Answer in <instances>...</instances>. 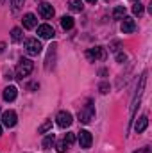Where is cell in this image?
<instances>
[{
  "instance_id": "d4e9b609",
  "label": "cell",
  "mask_w": 152,
  "mask_h": 153,
  "mask_svg": "<svg viewBox=\"0 0 152 153\" xmlns=\"http://www.w3.org/2000/svg\"><path fill=\"white\" fill-rule=\"evenodd\" d=\"M116 61H118V62L125 61V53H116Z\"/></svg>"
},
{
  "instance_id": "30bf717a",
  "label": "cell",
  "mask_w": 152,
  "mask_h": 153,
  "mask_svg": "<svg viewBox=\"0 0 152 153\" xmlns=\"http://www.w3.org/2000/svg\"><path fill=\"white\" fill-rule=\"evenodd\" d=\"M123 22H122V32L123 34H132L134 30H136V23H134V20L132 18H122Z\"/></svg>"
},
{
  "instance_id": "4316f807",
  "label": "cell",
  "mask_w": 152,
  "mask_h": 153,
  "mask_svg": "<svg viewBox=\"0 0 152 153\" xmlns=\"http://www.w3.org/2000/svg\"><path fill=\"white\" fill-rule=\"evenodd\" d=\"M86 2H90V4H95V2H97V0H86Z\"/></svg>"
},
{
  "instance_id": "3957f363",
  "label": "cell",
  "mask_w": 152,
  "mask_h": 153,
  "mask_svg": "<svg viewBox=\"0 0 152 153\" xmlns=\"http://www.w3.org/2000/svg\"><path fill=\"white\" fill-rule=\"evenodd\" d=\"M86 57H88L91 62H95V61H102V59H106V50H104L102 46L90 48V50L86 52Z\"/></svg>"
},
{
  "instance_id": "ac0fdd59",
  "label": "cell",
  "mask_w": 152,
  "mask_h": 153,
  "mask_svg": "<svg viewBox=\"0 0 152 153\" xmlns=\"http://www.w3.org/2000/svg\"><path fill=\"white\" fill-rule=\"evenodd\" d=\"M123 16H125V7H123V5L114 7V11H113V18L114 20H122Z\"/></svg>"
},
{
  "instance_id": "9a60e30c",
  "label": "cell",
  "mask_w": 152,
  "mask_h": 153,
  "mask_svg": "<svg viewBox=\"0 0 152 153\" xmlns=\"http://www.w3.org/2000/svg\"><path fill=\"white\" fill-rule=\"evenodd\" d=\"M61 27H63L65 30L74 29V18H72V16H63V18H61Z\"/></svg>"
},
{
  "instance_id": "f1b7e54d",
  "label": "cell",
  "mask_w": 152,
  "mask_h": 153,
  "mask_svg": "<svg viewBox=\"0 0 152 153\" xmlns=\"http://www.w3.org/2000/svg\"><path fill=\"white\" fill-rule=\"evenodd\" d=\"M2 2H4V0H0V4H2Z\"/></svg>"
},
{
  "instance_id": "ffe728a7",
  "label": "cell",
  "mask_w": 152,
  "mask_h": 153,
  "mask_svg": "<svg viewBox=\"0 0 152 153\" xmlns=\"http://www.w3.org/2000/svg\"><path fill=\"white\" fill-rule=\"evenodd\" d=\"M23 2H25V0H11V5H13V13H18V11H20V7L23 5Z\"/></svg>"
},
{
  "instance_id": "8992f818",
  "label": "cell",
  "mask_w": 152,
  "mask_h": 153,
  "mask_svg": "<svg viewBox=\"0 0 152 153\" xmlns=\"http://www.w3.org/2000/svg\"><path fill=\"white\" fill-rule=\"evenodd\" d=\"M57 125L61 126V128H68L70 125H72V121H74V117H72V114L70 112H66V111H61L59 114H57Z\"/></svg>"
},
{
  "instance_id": "7402d4cb",
  "label": "cell",
  "mask_w": 152,
  "mask_h": 153,
  "mask_svg": "<svg viewBox=\"0 0 152 153\" xmlns=\"http://www.w3.org/2000/svg\"><path fill=\"white\" fill-rule=\"evenodd\" d=\"M132 13H134L136 16H141V14H143V5H141V4L138 2V4H136V5L132 7Z\"/></svg>"
},
{
  "instance_id": "52a82bcc",
  "label": "cell",
  "mask_w": 152,
  "mask_h": 153,
  "mask_svg": "<svg viewBox=\"0 0 152 153\" xmlns=\"http://www.w3.org/2000/svg\"><path fill=\"white\" fill-rule=\"evenodd\" d=\"M16 112L14 111H5L4 114H2V123H4V126H7V128H13L14 125H16Z\"/></svg>"
},
{
  "instance_id": "83f0119b",
  "label": "cell",
  "mask_w": 152,
  "mask_h": 153,
  "mask_svg": "<svg viewBox=\"0 0 152 153\" xmlns=\"http://www.w3.org/2000/svg\"><path fill=\"white\" fill-rule=\"evenodd\" d=\"M0 135H2V125H0Z\"/></svg>"
},
{
  "instance_id": "7a4b0ae2",
  "label": "cell",
  "mask_w": 152,
  "mask_h": 153,
  "mask_svg": "<svg viewBox=\"0 0 152 153\" xmlns=\"http://www.w3.org/2000/svg\"><path fill=\"white\" fill-rule=\"evenodd\" d=\"M93 117H95V109H93V103H91V102H88V103H86V105L79 111V121L86 125V123H90Z\"/></svg>"
},
{
  "instance_id": "7c38bea8",
  "label": "cell",
  "mask_w": 152,
  "mask_h": 153,
  "mask_svg": "<svg viewBox=\"0 0 152 153\" xmlns=\"http://www.w3.org/2000/svg\"><path fill=\"white\" fill-rule=\"evenodd\" d=\"M36 25H38L36 16H34L32 13H27V14L23 16V27H25V29H34Z\"/></svg>"
},
{
  "instance_id": "8fae6325",
  "label": "cell",
  "mask_w": 152,
  "mask_h": 153,
  "mask_svg": "<svg viewBox=\"0 0 152 153\" xmlns=\"http://www.w3.org/2000/svg\"><path fill=\"white\" fill-rule=\"evenodd\" d=\"M16 94H18V89L14 85H7L4 89V100L5 102H14L16 100Z\"/></svg>"
},
{
  "instance_id": "484cf974",
  "label": "cell",
  "mask_w": 152,
  "mask_h": 153,
  "mask_svg": "<svg viewBox=\"0 0 152 153\" xmlns=\"http://www.w3.org/2000/svg\"><path fill=\"white\" fill-rule=\"evenodd\" d=\"M4 48H5V45H4V43H0V53L4 52Z\"/></svg>"
},
{
  "instance_id": "5bb4252c",
  "label": "cell",
  "mask_w": 152,
  "mask_h": 153,
  "mask_svg": "<svg viewBox=\"0 0 152 153\" xmlns=\"http://www.w3.org/2000/svg\"><path fill=\"white\" fill-rule=\"evenodd\" d=\"M54 143H56V135H54V134H48V135L43 139L41 146H43V150H50V148L54 146Z\"/></svg>"
},
{
  "instance_id": "d6986e66",
  "label": "cell",
  "mask_w": 152,
  "mask_h": 153,
  "mask_svg": "<svg viewBox=\"0 0 152 153\" xmlns=\"http://www.w3.org/2000/svg\"><path fill=\"white\" fill-rule=\"evenodd\" d=\"M50 128H52V121L48 119V121H45V123H43V125L39 126V128H38V132H39V134H47V132H48Z\"/></svg>"
},
{
  "instance_id": "2e32d148",
  "label": "cell",
  "mask_w": 152,
  "mask_h": 153,
  "mask_svg": "<svg viewBox=\"0 0 152 153\" xmlns=\"http://www.w3.org/2000/svg\"><path fill=\"white\" fill-rule=\"evenodd\" d=\"M68 7H70V11H74V13H81L84 5H82L81 0H70V2H68Z\"/></svg>"
},
{
  "instance_id": "277c9868",
  "label": "cell",
  "mask_w": 152,
  "mask_h": 153,
  "mask_svg": "<svg viewBox=\"0 0 152 153\" xmlns=\"http://www.w3.org/2000/svg\"><path fill=\"white\" fill-rule=\"evenodd\" d=\"M41 43H39L38 39L34 38H29L27 41H25V50H27V53L29 55H38L39 52H41Z\"/></svg>"
},
{
  "instance_id": "44dd1931",
  "label": "cell",
  "mask_w": 152,
  "mask_h": 153,
  "mask_svg": "<svg viewBox=\"0 0 152 153\" xmlns=\"http://www.w3.org/2000/svg\"><path fill=\"white\" fill-rule=\"evenodd\" d=\"M66 144H72V143H75V134L74 132H68L66 135H65V139H63Z\"/></svg>"
},
{
  "instance_id": "6da1fadb",
  "label": "cell",
  "mask_w": 152,
  "mask_h": 153,
  "mask_svg": "<svg viewBox=\"0 0 152 153\" xmlns=\"http://www.w3.org/2000/svg\"><path fill=\"white\" fill-rule=\"evenodd\" d=\"M32 70H34V62H32L31 59H22L20 64L16 66V78H25V76H29L32 73Z\"/></svg>"
},
{
  "instance_id": "4fadbf2b",
  "label": "cell",
  "mask_w": 152,
  "mask_h": 153,
  "mask_svg": "<svg viewBox=\"0 0 152 153\" xmlns=\"http://www.w3.org/2000/svg\"><path fill=\"white\" fill-rule=\"evenodd\" d=\"M149 126V117L147 116H141L138 121H136V125H134V130L138 132V134H141V132H145V128Z\"/></svg>"
},
{
  "instance_id": "e0dca14e",
  "label": "cell",
  "mask_w": 152,
  "mask_h": 153,
  "mask_svg": "<svg viewBox=\"0 0 152 153\" xmlns=\"http://www.w3.org/2000/svg\"><path fill=\"white\" fill-rule=\"evenodd\" d=\"M22 38H23V32H22V29L14 27V29L11 30V39H13L14 43H18V41H22Z\"/></svg>"
},
{
  "instance_id": "603a6c76",
  "label": "cell",
  "mask_w": 152,
  "mask_h": 153,
  "mask_svg": "<svg viewBox=\"0 0 152 153\" xmlns=\"http://www.w3.org/2000/svg\"><path fill=\"white\" fill-rule=\"evenodd\" d=\"M56 148H57V152H59V153H65V152H66V143H65V141H61V143H57V146H56Z\"/></svg>"
},
{
  "instance_id": "5b68a950",
  "label": "cell",
  "mask_w": 152,
  "mask_h": 153,
  "mask_svg": "<svg viewBox=\"0 0 152 153\" xmlns=\"http://www.w3.org/2000/svg\"><path fill=\"white\" fill-rule=\"evenodd\" d=\"M77 141H79L81 148L88 150V148L91 146V143H93V137H91V134H90L88 130H81V132H79V135H77Z\"/></svg>"
},
{
  "instance_id": "9c48e42d",
  "label": "cell",
  "mask_w": 152,
  "mask_h": 153,
  "mask_svg": "<svg viewBox=\"0 0 152 153\" xmlns=\"http://www.w3.org/2000/svg\"><path fill=\"white\" fill-rule=\"evenodd\" d=\"M39 14H41V18H45V20H50L52 16H54V7L48 4V2H43V4H39Z\"/></svg>"
},
{
  "instance_id": "ba28073f",
  "label": "cell",
  "mask_w": 152,
  "mask_h": 153,
  "mask_svg": "<svg viewBox=\"0 0 152 153\" xmlns=\"http://www.w3.org/2000/svg\"><path fill=\"white\" fill-rule=\"evenodd\" d=\"M54 27L52 25H48V23H43V25H39L38 27V36L43 39H52L54 38Z\"/></svg>"
},
{
  "instance_id": "cb8c5ba5",
  "label": "cell",
  "mask_w": 152,
  "mask_h": 153,
  "mask_svg": "<svg viewBox=\"0 0 152 153\" xmlns=\"http://www.w3.org/2000/svg\"><path fill=\"white\" fill-rule=\"evenodd\" d=\"M100 93H102V94L109 93V85H108V84H100Z\"/></svg>"
}]
</instances>
